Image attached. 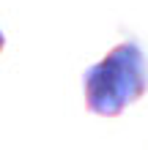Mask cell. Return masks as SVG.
<instances>
[{
  "mask_svg": "<svg viewBox=\"0 0 148 150\" xmlns=\"http://www.w3.org/2000/svg\"><path fill=\"white\" fill-rule=\"evenodd\" d=\"M3 47H6V36H3V30H0V52H3Z\"/></svg>",
  "mask_w": 148,
  "mask_h": 150,
  "instance_id": "2",
  "label": "cell"
},
{
  "mask_svg": "<svg viewBox=\"0 0 148 150\" xmlns=\"http://www.w3.org/2000/svg\"><path fill=\"white\" fill-rule=\"evenodd\" d=\"M85 107L91 115L118 117L129 104L148 93V57L137 41L112 47L99 63L85 68Z\"/></svg>",
  "mask_w": 148,
  "mask_h": 150,
  "instance_id": "1",
  "label": "cell"
}]
</instances>
